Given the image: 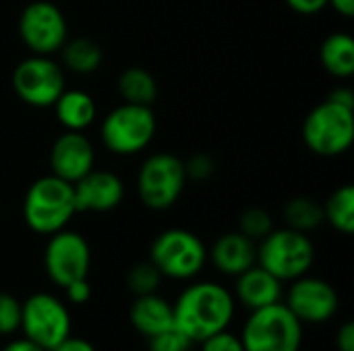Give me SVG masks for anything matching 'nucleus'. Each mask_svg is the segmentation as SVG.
Instances as JSON below:
<instances>
[{
	"label": "nucleus",
	"instance_id": "1",
	"mask_svg": "<svg viewBox=\"0 0 354 351\" xmlns=\"http://www.w3.org/2000/svg\"><path fill=\"white\" fill-rule=\"evenodd\" d=\"M234 296L216 281H197L183 290L172 304L174 327L193 343L226 331L234 319Z\"/></svg>",
	"mask_w": 354,
	"mask_h": 351
},
{
	"label": "nucleus",
	"instance_id": "2",
	"mask_svg": "<svg viewBox=\"0 0 354 351\" xmlns=\"http://www.w3.org/2000/svg\"><path fill=\"white\" fill-rule=\"evenodd\" d=\"M23 219L39 236H52L68 225L77 213L73 184L48 174L33 180L23 197Z\"/></svg>",
	"mask_w": 354,
	"mask_h": 351
},
{
	"label": "nucleus",
	"instance_id": "3",
	"mask_svg": "<svg viewBox=\"0 0 354 351\" xmlns=\"http://www.w3.org/2000/svg\"><path fill=\"white\" fill-rule=\"evenodd\" d=\"M245 351H301L303 323L284 302L251 310L239 335Z\"/></svg>",
	"mask_w": 354,
	"mask_h": 351
},
{
	"label": "nucleus",
	"instance_id": "4",
	"mask_svg": "<svg viewBox=\"0 0 354 351\" xmlns=\"http://www.w3.org/2000/svg\"><path fill=\"white\" fill-rule=\"evenodd\" d=\"M303 141L319 157H340L354 143V108L334 99L317 103L303 122Z\"/></svg>",
	"mask_w": 354,
	"mask_h": 351
},
{
	"label": "nucleus",
	"instance_id": "5",
	"mask_svg": "<svg viewBox=\"0 0 354 351\" xmlns=\"http://www.w3.org/2000/svg\"><path fill=\"white\" fill-rule=\"evenodd\" d=\"M156 130L158 120L151 106L124 101L106 114L100 126V137L110 153L131 157L151 145Z\"/></svg>",
	"mask_w": 354,
	"mask_h": 351
},
{
	"label": "nucleus",
	"instance_id": "6",
	"mask_svg": "<svg viewBox=\"0 0 354 351\" xmlns=\"http://www.w3.org/2000/svg\"><path fill=\"white\" fill-rule=\"evenodd\" d=\"M313 261L315 246L309 234L290 228H274L263 240L257 242V265L270 271L282 283L307 275Z\"/></svg>",
	"mask_w": 354,
	"mask_h": 351
},
{
	"label": "nucleus",
	"instance_id": "7",
	"mask_svg": "<svg viewBox=\"0 0 354 351\" xmlns=\"http://www.w3.org/2000/svg\"><path fill=\"white\" fill-rule=\"evenodd\" d=\"M149 261L162 277L187 281L197 277L207 263V248L203 240L183 228L160 232L149 246Z\"/></svg>",
	"mask_w": 354,
	"mask_h": 351
},
{
	"label": "nucleus",
	"instance_id": "8",
	"mask_svg": "<svg viewBox=\"0 0 354 351\" xmlns=\"http://www.w3.org/2000/svg\"><path fill=\"white\" fill-rule=\"evenodd\" d=\"M187 186L185 161L172 153L149 155L137 174L139 201L151 211H166L174 207Z\"/></svg>",
	"mask_w": 354,
	"mask_h": 351
},
{
	"label": "nucleus",
	"instance_id": "9",
	"mask_svg": "<svg viewBox=\"0 0 354 351\" xmlns=\"http://www.w3.org/2000/svg\"><path fill=\"white\" fill-rule=\"evenodd\" d=\"M19 329L25 339L50 351L71 335V312L56 296L37 292L21 304Z\"/></svg>",
	"mask_w": 354,
	"mask_h": 351
},
{
	"label": "nucleus",
	"instance_id": "10",
	"mask_svg": "<svg viewBox=\"0 0 354 351\" xmlns=\"http://www.w3.org/2000/svg\"><path fill=\"white\" fill-rule=\"evenodd\" d=\"M12 89L17 97L31 108H52L66 89L64 70L52 56L31 54L15 66Z\"/></svg>",
	"mask_w": 354,
	"mask_h": 351
},
{
	"label": "nucleus",
	"instance_id": "11",
	"mask_svg": "<svg viewBox=\"0 0 354 351\" xmlns=\"http://www.w3.org/2000/svg\"><path fill=\"white\" fill-rule=\"evenodd\" d=\"M19 37L31 54L54 56L68 39L62 10L50 0H33L19 14Z\"/></svg>",
	"mask_w": 354,
	"mask_h": 351
},
{
	"label": "nucleus",
	"instance_id": "12",
	"mask_svg": "<svg viewBox=\"0 0 354 351\" xmlns=\"http://www.w3.org/2000/svg\"><path fill=\"white\" fill-rule=\"evenodd\" d=\"M44 250V269L52 283L66 288L77 279H85L91 269V248L87 240L73 230H60L48 236Z\"/></svg>",
	"mask_w": 354,
	"mask_h": 351
},
{
	"label": "nucleus",
	"instance_id": "13",
	"mask_svg": "<svg viewBox=\"0 0 354 351\" xmlns=\"http://www.w3.org/2000/svg\"><path fill=\"white\" fill-rule=\"evenodd\" d=\"M284 304L303 325H319L334 319L340 306V298L334 285L326 279L303 275L292 281Z\"/></svg>",
	"mask_w": 354,
	"mask_h": 351
},
{
	"label": "nucleus",
	"instance_id": "14",
	"mask_svg": "<svg viewBox=\"0 0 354 351\" xmlns=\"http://www.w3.org/2000/svg\"><path fill=\"white\" fill-rule=\"evenodd\" d=\"M50 174L75 184L95 168V149L85 132L64 130L50 149Z\"/></svg>",
	"mask_w": 354,
	"mask_h": 351
},
{
	"label": "nucleus",
	"instance_id": "15",
	"mask_svg": "<svg viewBox=\"0 0 354 351\" xmlns=\"http://www.w3.org/2000/svg\"><path fill=\"white\" fill-rule=\"evenodd\" d=\"M75 205L79 211L91 213H106L116 209L124 199V184L114 172L106 170H91L81 180L73 184Z\"/></svg>",
	"mask_w": 354,
	"mask_h": 351
},
{
	"label": "nucleus",
	"instance_id": "16",
	"mask_svg": "<svg viewBox=\"0 0 354 351\" xmlns=\"http://www.w3.org/2000/svg\"><path fill=\"white\" fill-rule=\"evenodd\" d=\"M207 261H212L220 273L236 277L257 263V242L243 236L239 230L228 232L207 250Z\"/></svg>",
	"mask_w": 354,
	"mask_h": 351
},
{
	"label": "nucleus",
	"instance_id": "17",
	"mask_svg": "<svg viewBox=\"0 0 354 351\" xmlns=\"http://www.w3.org/2000/svg\"><path fill=\"white\" fill-rule=\"evenodd\" d=\"M234 300H239L249 310L282 302V281L255 263L251 269L236 275Z\"/></svg>",
	"mask_w": 354,
	"mask_h": 351
},
{
	"label": "nucleus",
	"instance_id": "18",
	"mask_svg": "<svg viewBox=\"0 0 354 351\" xmlns=\"http://www.w3.org/2000/svg\"><path fill=\"white\" fill-rule=\"evenodd\" d=\"M129 319L133 329L147 339L174 327L172 304L158 296V292L147 296H135V302L129 310Z\"/></svg>",
	"mask_w": 354,
	"mask_h": 351
},
{
	"label": "nucleus",
	"instance_id": "19",
	"mask_svg": "<svg viewBox=\"0 0 354 351\" xmlns=\"http://www.w3.org/2000/svg\"><path fill=\"white\" fill-rule=\"evenodd\" d=\"M52 108L64 130L85 132V128H89L97 116L95 99L83 89H64Z\"/></svg>",
	"mask_w": 354,
	"mask_h": 351
},
{
	"label": "nucleus",
	"instance_id": "20",
	"mask_svg": "<svg viewBox=\"0 0 354 351\" xmlns=\"http://www.w3.org/2000/svg\"><path fill=\"white\" fill-rule=\"evenodd\" d=\"M319 60L336 79H351L354 74V39L346 31L330 33L319 48Z\"/></svg>",
	"mask_w": 354,
	"mask_h": 351
},
{
	"label": "nucleus",
	"instance_id": "21",
	"mask_svg": "<svg viewBox=\"0 0 354 351\" xmlns=\"http://www.w3.org/2000/svg\"><path fill=\"white\" fill-rule=\"evenodd\" d=\"M116 87L127 103L153 106V101L158 99V81L147 68L141 66L124 68L116 81Z\"/></svg>",
	"mask_w": 354,
	"mask_h": 351
},
{
	"label": "nucleus",
	"instance_id": "22",
	"mask_svg": "<svg viewBox=\"0 0 354 351\" xmlns=\"http://www.w3.org/2000/svg\"><path fill=\"white\" fill-rule=\"evenodd\" d=\"M62 54V64L75 72V74H93L102 62H104V52L102 48L89 39V37H73L66 39L64 46L60 48Z\"/></svg>",
	"mask_w": 354,
	"mask_h": 351
},
{
	"label": "nucleus",
	"instance_id": "23",
	"mask_svg": "<svg viewBox=\"0 0 354 351\" xmlns=\"http://www.w3.org/2000/svg\"><path fill=\"white\" fill-rule=\"evenodd\" d=\"M282 217L286 221V228L309 234L324 223V205L311 197L299 194L284 203Z\"/></svg>",
	"mask_w": 354,
	"mask_h": 351
},
{
	"label": "nucleus",
	"instance_id": "24",
	"mask_svg": "<svg viewBox=\"0 0 354 351\" xmlns=\"http://www.w3.org/2000/svg\"><path fill=\"white\" fill-rule=\"evenodd\" d=\"M324 221L338 234L351 236L354 232V188L344 184L336 188L324 203Z\"/></svg>",
	"mask_w": 354,
	"mask_h": 351
},
{
	"label": "nucleus",
	"instance_id": "25",
	"mask_svg": "<svg viewBox=\"0 0 354 351\" xmlns=\"http://www.w3.org/2000/svg\"><path fill=\"white\" fill-rule=\"evenodd\" d=\"M162 273L156 269V265L151 261H143L137 263L129 269L127 273V285L135 296H147V294H156L160 283H162Z\"/></svg>",
	"mask_w": 354,
	"mask_h": 351
},
{
	"label": "nucleus",
	"instance_id": "26",
	"mask_svg": "<svg viewBox=\"0 0 354 351\" xmlns=\"http://www.w3.org/2000/svg\"><path fill=\"white\" fill-rule=\"evenodd\" d=\"M274 230V217L263 207H249L239 217V232L253 242L263 240Z\"/></svg>",
	"mask_w": 354,
	"mask_h": 351
},
{
	"label": "nucleus",
	"instance_id": "27",
	"mask_svg": "<svg viewBox=\"0 0 354 351\" xmlns=\"http://www.w3.org/2000/svg\"><path fill=\"white\" fill-rule=\"evenodd\" d=\"M193 341L176 327L147 339V351H189Z\"/></svg>",
	"mask_w": 354,
	"mask_h": 351
},
{
	"label": "nucleus",
	"instance_id": "28",
	"mask_svg": "<svg viewBox=\"0 0 354 351\" xmlns=\"http://www.w3.org/2000/svg\"><path fill=\"white\" fill-rule=\"evenodd\" d=\"M21 327V302L0 292V335H12Z\"/></svg>",
	"mask_w": 354,
	"mask_h": 351
},
{
	"label": "nucleus",
	"instance_id": "29",
	"mask_svg": "<svg viewBox=\"0 0 354 351\" xmlns=\"http://www.w3.org/2000/svg\"><path fill=\"white\" fill-rule=\"evenodd\" d=\"M187 180L205 182L216 174V161L209 153H195L185 161Z\"/></svg>",
	"mask_w": 354,
	"mask_h": 351
},
{
	"label": "nucleus",
	"instance_id": "30",
	"mask_svg": "<svg viewBox=\"0 0 354 351\" xmlns=\"http://www.w3.org/2000/svg\"><path fill=\"white\" fill-rule=\"evenodd\" d=\"M201 351H245V348H243L241 337L226 329V331H220V333L203 339Z\"/></svg>",
	"mask_w": 354,
	"mask_h": 351
},
{
	"label": "nucleus",
	"instance_id": "31",
	"mask_svg": "<svg viewBox=\"0 0 354 351\" xmlns=\"http://www.w3.org/2000/svg\"><path fill=\"white\" fill-rule=\"evenodd\" d=\"M62 290H64L66 300H68L71 304H85V302L91 298V285H89L87 277H85V279H77V281L68 283V285L62 288Z\"/></svg>",
	"mask_w": 354,
	"mask_h": 351
},
{
	"label": "nucleus",
	"instance_id": "32",
	"mask_svg": "<svg viewBox=\"0 0 354 351\" xmlns=\"http://www.w3.org/2000/svg\"><path fill=\"white\" fill-rule=\"evenodd\" d=\"M286 4L299 14H317L328 6V0H286Z\"/></svg>",
	"mask_w": 354,
	"mask_h": 351
},
{
	"label": "nucleus",
	"instance_id": "33",
	"mask_svg": "<svg viewBox=\"0 0 354 351\" xmlns=\"http://www.w3.org/2000/svg\"><path fill=\"white\" fill-rule=\"evenodd\" d=\"M50 351H95V348L87 339H83V337L68 335L66 339H62L56 348H52Z\"/></svg>",
	"mask_w": 354,
	"mask_h": 351
},
{
	"label": "nucleus",
	"instance_id": "34",
	"mask_svg": "<svg viewBox=\"0 0 354 351\" xmlns=\"http://www.w3.org/2000/svg\"><path fill=\"white\" fill-rule=\"evenodd\" d=\"M336 348L338 351H354V325L348 321L336 333Z\"/></svg>",
	"mask_w": 354,
	"mask_h": 351
},
{
	"label": "nucleus",
	"instance_id": "35",
	"mask_svg": "<svg viewBox=\"0 0 354 351\" xmlns=\"http://www.w3.org/2000/svg\"><path fill=\"white\" fill-rule=\"evenodd\" d=\"M328 6H332L338 14L351 19L354 14V0H328Z\"/></svg>",
	"mask_w": 354,
	"mask_h": 351
},
{
	"label": "nucleus",
	"instance_id": "36",
	"mask_svg": "<svg viewBox=\"0 0 354 351\" xmlns=\"http://www.w3.org/2000/svg\"><path fill=\"white\" fill-rule=\"evenodd\" d=\"M0 351H46L44 348H39V345H35V343H31L29 339H17V341H10L8 345H4Z\"/></svg>",
	"mask_w": 354,
	"mask_h": 351
},
{
	"label": "nucleus",
	"instance_id": "37",
	"mask_svg": "<svg viewBox=\"0 0 354 351\" xmlns=\"http://www.w3.org/2000/svg\"><path fill=\"white\" fill-rule=\"evenodd\" d=\"M330 99H334V101H338V103H342V106L354 108V93L351 89H346V87H340V89L332 91V93H330Z\"/></svg>",
	"mask_w": 354,
	"mask_h": 351
}]
</instances>
